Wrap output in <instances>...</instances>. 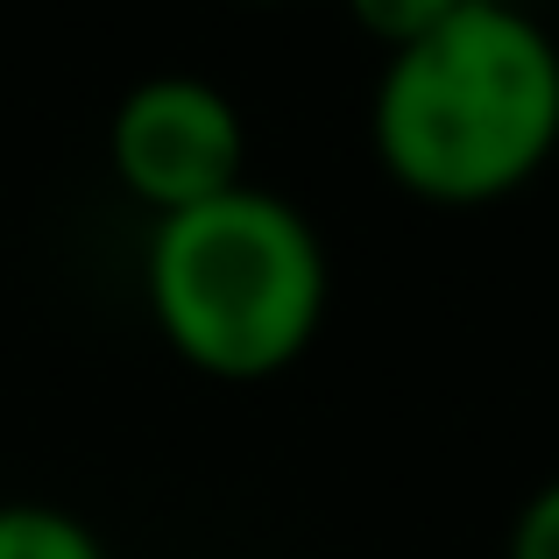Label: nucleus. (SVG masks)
Wrapping results in <instances>:
<instances>
[{"mask_svg":"<svg viewBox=\"0 0 559 559\" xmlns=\"http://www.w3.org/2000/svg\"><path fill=\"white\" fill-rule=\"evenodd\" d=\"M376 156L425 205H496L559 156V43L518 0H467L390 50L369 107Z\"/></svg>","mask_w":559,"mask_h":559,"instance_id":"nucleus-1","label":"nucleus"},{"mask_svg":"<svg viewBox=\"0 0 559 559\" xmlns=\"http://www.w3.org/2000/svg\"><path fill=\"white\" fill-rule=\"evenodd\" d=\"M150 305L191 369L262 382L290 369L326 319V248L298 205L234 185L227 199H205L156 227Z\"/></svg>","mask_w":559,"mask_h":559,"instance_id":"nucleus-2","label":"nucleus"},{"mask_svg":"<svg viewBox=\"0 0 559 559\" xmlns=\"http://www.w3.org/2000/svg\"><path fill=\"white\" fill-rule=\"evenodd\" d=\"M248 135L241 114L205 79H150L114 114V170L156 213H191L241 185Z\"/></svg>","mask_w":559,"mask_h":559,"instance_id":"nucleus-3","label":"nucleus"},{"mask_svg":"<svg viewBox=\"0 0 559 559\" xmlns=\"http://www.w3.org/2000/svg\"><path fill=\"white\" fill-rule=\"evenodd\" d=\"M0 559H107L79 518L43 503H0Z\"/></svg>","mask_w":559,"mask_h":559,"instance_id":"nucleus-4","label":"nucleus"},{"mask_svg":"<svg viewBox=\"0 0 559 559\" xmlns=\"http://www.w3.org/2000/svg\"><path fill=\"white\" fill-rule=\"evenodd\" d=\"M461 8H467V0H347V14L369 28L382 50H404V43H418L425 28H439L447 14H461Z\"/></svg>","mask_w":559,"mask_h":559,"instance_id":"nucleus-5","label":"nucleus"},{"mask_svg":"<svg viewBox=\"0 0 559 559\" xmlns=\"http://www.w3.org/2000/svg\"><path fill=\"white\" fill-rule=\"evenodd\" d=\"M510 559H559V475L524 496L518 524H510Z\"/></svg>","mask_w":559,"mask_h":559,"instance_id":"nucleus-6","label":"nucleus"}]
</instances>
